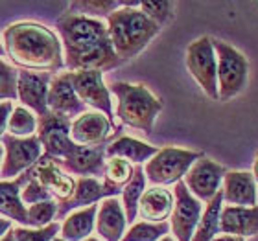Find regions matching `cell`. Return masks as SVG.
<instances>
[{"label":"cell","mask_w":258,"mask_h":241,"mask_svg":"<svg viewBox=\"0 0 258 241\" xmlns=\"http://www.w3.org/2000/svg\"><path fill=\"white\" fill-rule=\"evenodd\" d=\"M55 26L63 46L67 72H105L122 64L109 39L107 24L102 19L64 11L57 19Z\"/></svg>","instance_id":"1"},{"label":"cell","mask_w":258,"mask_h":241,"mask_svg":"<svg viewBox=\"0 0 258 241\" xmlns=\"http://www.w3.org/2000/svg\"><path fill=\"white\" fill-rule=\"evenodd\" d=\"M4 52L21 70L57 75L64 68L61 39L39 22H15L4 30Z\"/></svg>","instance_id":"2"},{"label":"cell","mask_w":258,"mask_h":241,"mask_svg":"<svg viewBox=\"0 0 258 241\" xmlns=\"http://www.w3.org/2000/svg\"><path fill=\"white\" fill-rule=\"evenodd\" d=\"M105 24L114 54L122 63L137 57L162 30L139 10V2H124L107 17Z\"/></svg>","instance_id":"3"},{"label":"cell","mask_w":258,"mask_h":241,"mask_svg":"<svg viewBox=\"0 0 258 241\" xmlns=\"http://www.w3.org/2000/svg\"><path fill=\"white\" fill-rule=\"evenodd\" d=\"M109 91L116 98V118L120 122L144 134L153 133L155 120L162 111V102L144 83L114 81Z\"/></svg>","instance_id":"4"},{"label":"cell","mask_w":258,"mask_h":241,"mask_svg":"<svg viewBox=\"0 0 258 241\" xmlns=\"http://www.w3.org/2000/svg\"><path fill=\"white\" fill-rule=\"evenodd\" d=\"M218 61V94L220 102H231L247 89L249 63L247 57L232 44L212 37Z\"/></svg>","instance_id":"5"},{"label":"cell","mask_w":258,"mask_h":241,"mask_svg":"<svg viewBox=\"0 0 258 241\" xmlns=\"http://www.w3.org/2000/svg\"><path fill=\"white\" fill-rule=\"evenodd\" d=\"M203 156L201 151L181 149V147H162L155 156L144 164L146 181L153 186H170L184 179L190 168Z\"/></svg>","instance_id":"6"},{"label":"cell","mask_w":258,"mask_h":241,"mask_svg":"<svg viewBox=\"0 0 258 241\" xmlns=\"http://www.w3.org/2000/svg\"><path fill=\"white\" fill-rule=\"evenodd\" d=\"M186 70L205 92V96L212 102H220L218 94V61H216V50L212 46V37L203 35L188 44L186 48Z\"/></svg>","instance_id":"7"},{"label":"cell","mask_w":258,"mask_h":241,"mask_svg":"<svg viewBox=\"0 0 258 241\" xmlns=\"http://www.w3.org/2000/svg\"><path fill=\"white\" fill-rule=\"evenodd\" d=\"M4 147V160L0 166V181H11L19 175L32 170L43 156V145L39 142L37 134L28 138H17L6 133L2 136Z\"/></svg>","instance_id":"8"},{"label":"cell","mask_w":258,"mask_h":241,"mask_svg":"<svg viewBox=\"0 0 258 241\" xmlns=\"http://www.w3.org/2000/svg\"><path fill=\"white\" fill-rule=\"evenodd\" d=\"M70 123L72 120L50 111L39 118L37 138L43 145V156H48L59 164L76 149L78 144L70 140Z\"/></svg>","instance_id":"9"},{"label":"cell","mask_w":258,"mask_h":241,"mask_svg":"<svg viewBox=\"0 0 258 241\" xmlns=\"http://www.w3.org/2000/svg\"><path fill=\"white\" fill-rule=\"evenodd\" d=\"M203 210L205 204L194 197L184 182H177L173 188V210L170 215V230L175 241H192Z\"/></svg>","instance_id":"10"},{"label":"cell","mask_w":258,"mask_h":241,"mask_svg":"<svg viewBox=\"0 0 258 241\" xmlns=\"http://www.w3.org/2000/svg\"><path fill=\"white\" fill-rule=\"evenodd\" d=\"M67 77L78 98L85 103V107H92L96 113L105 114L113 122V98L109 87L103 83V72L98 70L67 72Z\"/></svg>","instance_id":"11"},{"label":"cell","mask_w":258,"mask_h":241,"mask_svg":"<svg viewBox=\"0 0 258 241\" xmlns=\"http://www.w3.org/2000/svg\"><path fill=\"white\" fill-rule=\"evenodd\" d=\"M225 173L227 170L221 164H218L216 160L203 155L188 170L183 182L194 197L207 204L221 190Z\"/></svg>","instance_id":"12"},{"label":"cell","mask_w":258,"mask_h":241,"mask_svg":"<svg viewBox=\"0 0 258 241\" xmlns=\"http://www.w3.org/2000/svg\"><path fill=\"white\" fill-rule=\"evenodd\" d=\"M54 75L43 72L19 70L17 75V100L22 107L30 109L37 118L48 113V89Z\"/></svg>","instance_id":"13"},{"label":"cell","mask_w":258,"mask_h":241,"mask_svg":"<svg viewBox=\"0 0 258 241\" xmlns=\"http://www.w3.org/2000/svg\"><path fill=\"white\" fill-rule=\"evenodd\" d=\"M113 131V122L105 114L87 111L70 123V140L81 147H102Z\"/></svg>","instance_id":"14"},{"label":"cell","mask_w":258,"mask_h":241,"mask_svg":"<svg viewBox=\"0 0 258 241\" xmlns=\"http://www.w3.org/2000/svg\"><path fill=\"white\" fill-rule=\"evenodd\" d=\"M33 175L41 182V186L50 193L57 204L67 203L76 192V179L67 173L63 168L48 156H41V160L32 168Z\"/></svg>","instance_id":"15"},{"label":"cell","mask_w":258,"mask_h":241,"mask_svg":"<svg viewBox=\"0 0 258 241\" xmlns=\"http://www.w3.org/2000/svg\"><path fill=\"white\" fill-rule=\"evenodd\" d=\"M120 192L109 188L107 184L100 179L94 177H80L76 179V192L74 195L63 204H57V217H67L70 212L80 208H87L91 204L102 203L103 199L116 197Z\"/></svg>","instance_id":"16"},{"label":"cell","mask_w":258,"mask_h":241,"mask_svg":"<svg viewBox=\"0 0 258 241\" xmlns=\"http://www.w3.org/2000/svg\"><path fill=\"white\" fill-rule=\"evenodd\" d=\"M48 111L54 114H61L64 118L76 120L83 113H87L85 103L81 102L78 94L70 85L67 72L54 75L48 89Z\"/></svg>","instance_id":"17"},{"label":"cell","mask_w":258,"mask_h":241,"mask_svg":"<svg viewBox=\"0 0 258 241\" xmlns=\"http://www.w3.org/2000/svg\"><path fill=\"white\" fill-rule=\"evenodd\" d=\"M256 186L251 172H227L221 184L223 203H227V206H256Z\"/></svg>","instance_id":"18"},{"label":"cell","mask_w":258,"mask_h":241,"mask_svg":"<svg viewBox=\"0 0 258 241\" xmlns=\"http://www.w3.org/2000/svg\"><path fill=\"white\" fill-rule=\"evenodd\" d=\"M105 145L102 147H81L76 145V149L70 153L64 160L59 162L67 173H74L80 177H103L105 172Z\"/></svg>","instance_id":"19"},{"label":"cell","mask_w":258,"mask_h":241,"mask_svg":"<svg viewBox=\"0 0 258 241\" xmlns=\"http://www.w3.org/2000/svg\"><path fill=\"white\" fill-rule=\"evenodd\" d=\"M220 232L227 236L251 237L258 234V204L256 206H227L223 204L220 215Z\"/></svg>","instance_id":"20"},{"label":"cell","mask_w":258,"mask_h":241,"mask_svg":"<svg viewBox=\"0 0 258 241\" xmlns=\"http://www.w3.org/2000/svg\"><path fill=\"white\" fill-rule=\"evenodd\" d=\"M125 212L118 197H107L98 204L96 232L102 241H122L125 234Z\"/></svg>","instance_id":"21"},{"label":"cell","mask_w":258,"mask_h":241,"mask_svg":"<svg viewBox=\"0 0 258 241\" xmlns=\"http://www.w3.org/2000/svg\"><path fill=\"white\" fill-rule=\"evenodd\" d=\"M28 172L19 175L17 179H11V181H0V215H4L11 223L15 221L21 226H28V206L21 199V192L28 179Z\"/></svg>","instance_id":"22"},{"label":"cell","mask_w":258,"mask_h":241,"mask_svg":"<svg viewBox=\"0 0 258 241\" xmlns=\"http://www.w3.org/2000/svg\"><path fill=\"white\" fill-rule=\"evenodd\" d=\"M173 210V193L162 186L146 190L139 203V217L148 223H164Z\"/></svg>","instance_id":"23"},{"label":"cell","mask_w":258,"mask_h":241,"mask_svg":"<svg viewBox=\"0 0 258 241\" xmlns=\"http://www.w3.org/2000/svg\"><path fill=\"white\" fill-rule=\"evenodd\" d=\"M159 147L150 145L142 140L131 138V136H120L105 145V158H124L135 166L146 164L151 156L157 155Z\"/></svg>","instance_id":"24"},{"label":"cell","mask_w":258,"mask_h":241,"mask_svg":"<svg viewBox=\"0 0 258 241\" xmlns=\"http://www.w3.org/2000/svg\"><path fill=\"white\" fill-rule=\"evenodd\" d=\"M98 204H91L87 208H80L70 212L61 225V237L64 241H83L91 237L96 226Z\"/></svg>","instance_id":"25"},{"label":"cell","mask_w":258,"mask_h":241,"mask_svg":"<svg viewBox=\"0 0 258 241\" xmlns=\"http://www.w3.org/2000/svg\"><path fill=\"white\" fill-rule=\"evenodd\" d=\"M221 208H223V193L220 190L209 203L205 204L203 215H201V221L194 232L192 241H212L220 234Z\"/></svg>","instance_id":"26"},{"label":"cell","mask_w":258,"mask_h":241,"mask_svg":"<svg viewBox=\"0 0 258 241\" xmlns=\"http://www.w3.org/2000/svg\"><path fill=\"white\" fill-rule=\"evenodd\" d=\"M146 192V175H144V168L142 166H135L133 177L127 182L122 190V208L125 212V219L127 223L133 225L137 217H139V203L142 195Z\"/></svg>","instance_id":"27"},{"label":"cell","mask_w":258,"mask_h":241,"mask_svg":"<svg viewBox=\"0 0 258 241\" xmlns=\"http://www.w3.org/2000/svg\"><path fill=\"white\" fill-rule=\"evenodd\" d=\"M37 123L39 118L30 111V109L17 105L13 107V113L10 116V123H8V134L17 136V138H28L37 134Z\"/></svg>","instance_id":"28"},{"label":"cell","mask_w":258,"mask_h":241,"mask_svg":"<svg viewBox=\"0 0 258 241\" xmlns=\"http://www.w3.org/2000/svg\"><path fill=\"white\" fill-rule=\"evenodd\" d=\"M135 166L124 158H107L105 160V172H103V182L109 188L122 193L124 186L131 181Z\"/></svg>","instance_id":"29"},{"label":"cell","mask_w":258,"mask_h":241,"mask_svg":"<svg viewBox=\"0 0 258 241\" xmlns=\"http://www.w3.org/2000/svg\"><path fill=\"white\" fill-rule=\"evenodd\" d=\"M170 225L168 221L164 223H148V221H139L129 226L125 230L122 241H159L164 236H168Z\"/></svg>","instance_id":"30"},{"label":"cell","mask_w":258,"mask_h":241,"mask_svg":"<svg viewBox=\"0 0 258 241\" xmlns=\"http://www.w3.org/2000/svg\"><path fill=\"white\" fill-rule=\"evenodd\" d=\"M124 2H116V0H81V2H70L69 8L72 13L78 15L92 17V19H100L105 17L107 19L113 11L120 10Z\"/></svg>","instance_id":"31"},{"label":"cell","mask_w":258,"mask_h":241,"mask_svg":"<svg viewBox=\"0 0 258 241\" xmlns=\"http://www.w3.org/2000/svg\"><path fill=\"white\" fill-rule=\"evenodd\" d=\"M175 8H177V4L172 2V0H164V2H139V10L144 15L150 17L151 21L159 24L161 28L173 21Z\"/></svg>","instance_id":"32"},{"label":"cell","mask_w":258,"mask_h":241,"mask_svg":"<svg viewBox=\"0 0 258 241\" xmlns=\"http://www.w3.org/2000/svg\"><path fill=\"white\" fill-rule=\"evenodd\" d=\"M57 217V203L55 201H44L28 206V226L30 228H44L50 223H54Z\"/></svg>","instance_id":"33"},{"label":"cell","mask_w":258,"mask_h":241,"mask_svg":"<svg viewBox=\"0 0 258 241\" xmlns=\"http://www.w3.org/2000/svg\"><path fill=\"white\" fill-rule=\"evenodd\" d=\"M59 232V223H50L44 228H30V226H15L13 228L15 241H54Z\"/></svg>","instance_id":"34"},{"label":"cell","mask_w":258,"mask_h":241,"mask_svg":"<svg viewBox=\"0 0 258 241\" xmlns=\"http://www.w3.org/2000/svg\"><path fill=\"white\" fill-rule=\"evenodd\" d=\"M17 75L19 70L0 57V103L17 100Z\"/></svg>","instance_id":"35"},{"label":"cell","mask_w":258,"mask_h":241,"mask_svg":"<svg viewBox=\"0 0 258 241\" xmlns=\"http://www.w3.org/2000/svg\"><path fill=\"white\" fill-rule=\"evenodd\" d=\"M21 199L24 204H37V203H44V201H54V199L50 197V193L41 186V182L37 181V177L33 175V170L28 172V179L24 182V186H22V192H21Z\"/></svg>","instance_id":"36"},{"label":"cell","mask_w":258,"mask_h":241,"mask_svg":"<svg viewBox=\"0 0 258 241\" xmlns=\"http://www.w3.org/2000/svg\"><path fill=\"white\" fill-rule=\"evenodd\" d=\"M13 102H2L0 103V140L8 133V123H10V116L13 113Z\"/></svg>","instance_id":"37"},{"label":"cell","mask_w":258,"mask_h":241,"mask_svg":"<svg viewBox=\"0 0 258 241\" xmlns=\"http://www.w3.org/2000/svg\"><path fill=\"white\" fill-rule=\"evenodd\" d=\"M13 228V225H11V221L10 219H6V217H0V239L8 234V232Z\"/></svg>","instance_id":"38"},{"label":"cell","mask_w":258,"mask_h":241,"mask_svg":"<svg viewBox=\"0 0 258 241\" xmlns=\"http://www.w3.org/2000/svg\"><path fill=\"white\" fill-rule=\"evenodd\" d=\"M212 241H245L243 237H236V236H227V234H223V236H216Z\"/></svg>","instance_id":"39"},{"label":"cell","mask_w":258,"mask_h":241,"mask_svg":"<svg viewBox=\"0 0 258 241\" xmlns=\"http://www.w3.org/2000/svg\"><path fill=\"white\" fill-rule=\"evenodd\" d=\"M253 177H254V181H256V184H258V153H256V156H254V164H253Z\"/></svg>","instance_id":"40"},{"label":"cell","mask_w":258,"mask_h":241,"mask_svg":"<svg viewBox=\"0 0 258 241\" xmlns=\"http://www.w3.org/2000/svg\"><path fill=\"white\" fill-rule=\"evenodd\" d=\"M0 241H15V234H13V228H11V230L8 232V234H6V236L2 237Z\"/></svg>","instance_id":"41"},{"label":"cell","mask_w":258,"mask_h":241,"mask_svg":"<svg viewBox=\"0 0 258 241\" xmlns=\"http://www.w3.org/2000/svg\"><path fill=\"white\" fill-rule=\"evenodd\" d=\"M2 160H4V147L0 145V166H2Z\"/></svg>","instance_id":"42"},{"label":"cell","mask_w":258,"mask_h":241,"mask_svg":"<svg viewBox=\"0 0 258 241\" xmlns=\"http://www.w3.org/2000/svg\"><path fill=\"white\" fill-rule=\"evenodd\" d=\"M159 241H175V237H172V236H164L162 239H159Z\"/></svg>","instance_id":"43"},{"label":"cell","mask_w":258,"mask_h":241,"mask_svg":"<svg viewBox=\"0 0 258 241\" xmlns=\"http://www.w3.org/2000/svg\"><path fill=\"white\" fill-rule=\"evenodd\" d=\"M2 55H6V52H4V44L0 43V57H2Z\"/></svg>","instance_id":"44"},{"label":"cell","mask_w":258,"mask_h":241,"mask_svg":"<svg viewBox=\"0 0 258 241\" xmlns=\"http://www.w3.org/2000/svg\"><path fill=\"white\" fill-rule=\"evenodd\" d=\"M83 241H102V239H100V237H87V239H83Z\"/></svg>","instance_id":"45"},{"label":"cell","mask_w":258,"mask_h":241,"mask_svg":"<svg viewBox=\"0 0 258 241\" xmlns=\"http://www.w3.org/2000/svg\"><path fill=\"white\" fill-rule=\"evenodd\" d=\"M54 241H64V239H63V237H55Z\"/></svg>","instance_id":"46"}]
</instances>
